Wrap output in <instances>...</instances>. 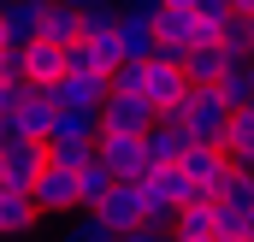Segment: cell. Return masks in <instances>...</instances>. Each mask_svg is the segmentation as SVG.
I'll use <instances>...</instances> for the list:
<instances>
[{
  "instance_id": "ba28073f",
  "label": "cell",
  "mask_w": 254,
  "mask_h": 242,
  "mask_svg": "<svg viewBox=\"0 0 254 242\" xmlns=\"http://www.w3.org/2000/svg\"><path fill=\"white\" fill-rule=\"evenodd\" d=\"M48 6L54 0H0V30H6V48H30L48 24Z\"/></svg>"
},
{
  "instance_id": "83f0119b",
  "label": "cell",
  "mask_w": 254,
  "mask_h": 242,
  "mask_svg": "<svg viewBox=\"0 0 254 242\" xmlns=\"http://www.w3.org/2000/svg\"><path fill=\"white\" fill-rule=\"evenodd\" d=\"M243 242H254V237H243Z\"/></svg>"
},
{
  "instance_id": "484cf974",
  "label": "cell",
  "mask_w": 254,
  "mask_h": 242,
  "mask_svg": "<svg viewBox=\"0 0 254 242\" xmlns=\"http://www.w3.org/2000/svg\"><path fill=\"white\" fill-rule=\"evenodd\" d=\"M95 242H119V237H95Z\"/></svg>"
},
{
  "instance_id": "ffe728a7",
  "label": "cell",
  "mask_w": 254,
  "mask_h": 242,
  "mask_svg": "<svg viewBox=\"0 0 254 242\" xmlns=\"http://www.w3.org/2000/svg\"><path fill=\"white\" fill-rule=\"evenodd\" d=\"M42 36H48V42H60V48H71V42L83 36V24H77V12H71V6H60V0H54V6H48Z\"/></svg>"
},
{
  "instance_id": "44dd1931",
  "label": "cell",
  "mask_w": 254,
  "mask_h": 242,
  "mask_svg": "<svg viewBox=\"0 0 254 242\" xmlns=\"http://www.w3.org/2000/svg\"><path fill=\"white\" fill-rule=\"evenodd\" d=\"M30 89H36V83H0V119H12V113L30 101Z\"/></svg>"
},
{
  "instance_id": "3957f363",
  "label": "cell",
  "mask_w": 254,
  "mask_h": 242,
  "mask_svg": "<svg viewBox=\"0 0 254 242\" xmlns=\"http://www.w3.org/2000/svg\"><path fill=\"white\" fill-rule=\"evenodd\" d=\"M142 148H148L154 166H178L195 148V136H190V124L178 119V107H160V113H154V124L142 130Z\"/></svg>"
},
{
  "instance_id": "cb8c5ba5",
  "label": "cell",
  "mask_w": 254,
  "mask_h": 242,
  "mask_svg": "<svg viewBox=\"0 0 254 242\" xmlns=\"http://www.w3.org/2000/svg\"><path fill=\"white\" fill-rule=\"evenodd\" d=\"M243 60H249V65H254V30H249V48H243Z\"/></svg>"
},
{
  "instance_id": "5b68a950",
  "label": "cell",
  "mask_w": 254,
  "mask_h": 242,
  "mask_svg": "<svg viewBox=\"0 0 254 242\" xmlns=\"http://www.w3.org/2000/svg\"><path fill=\"white\" fill-rule=\"evenodd\" d=\"M95 154L113 166V178H119V183H136L148 166H154V160H148V148H142V136H130V130H101Z\"/></svg>"
},
{
  "instance_id": "5bb4252c",
  "label": "cell",
  "mask_w": 254,
  "mask_h": 242,
  "mask_svg": "<svg viewBox=\"0 0 254 242\" xmlns=\"http://www.w3.org/2000/svg\"><path fill=\"white\" fill-rule=\"evenodd\" d=\"M231 65H237V54H231L225 42H201V48L184 54V77H190V83H219Z\"/></svg>"
},
{
  "instance_id": "603a6c76",
  "label": "cell",
  "mask_w": 254,
  "mask_h": 242,
  "mask_svg": "<svg viewBox=\"0 0 254 242\" xmlns=\"http://www.w3.org/2000/svg\"><path fill=\"white\" fill-rule=\"evenodd\" d=\"M231 12H243V18H254V0H231Z\"/></svg>"
},
{
  "instance_id": "7c38bea8",
  "label": "cell",
  "mask_w": 254,
  "mask_h": 242,
  "mask_svg": "<svg viewBox=\"0 0 254 242\" xmlns=\"http://www.w3.org/2000/svg\"><path fill=\"white\" fill-rule=\"evenodd\" d=\"M178 172H184V178H190L195 189H201V195H213L219 183L231 178V160H225V148H207V142H195L190 154L178 160Z\"/></svg>"
},
{
  "instance_id": "6da1fadb",
  "label": "cell",
  "mask_w": 254,
  "mask_h": 242,
  "mask_svg": "<svg viewBox=\"0 0 254 242\" xmlns=\"http://www.w3.org/2000/svg\"><path fill=\"white\" fill-rule=\"evenodd\" d=\"M213 36H219V24H207L195 6H160L154 12V60L184 65V54L201 48V42H213Z\"/></svg>"
},
{
  "instance_id": "9c48e42d",
  "label": "cell",
  "mask_w": 254,
  "mask_h": 242,
  "mask_svg": "<svg viewBox=\"0 0 254 242\" xmlns=\"http://www.w3.org/2000/svg\"><path fill=\"white\" fill-rule=\"evenodd\" d=\"M0 166H6V183L12 189H30V183L48 172V142H0Z\"/></svg>"
},
{
  "instance_id": "52a82bcc",
  "label": "cell",
  "mask_w": 254,
  "mask_h": 242,
  "mask_svg": "<svg viewBox=\"0 0 254 242\" xmlns=\"http://www.w3.org/2000/svg\"><path fill=\"white\" fill-rule=\"evenodd\" d=\"M184 89H190L184 65H172V60H142V83H136V95H142L154 113H160V107H178Z\"/></svg>"
},
{
  "instance_id": "2e32d148",
  "label": "cell",
  "mask_w": 254,
  "mask_h": 242,
  "mask_svg": "<svg viewBox=\"0 0 254 242\" xmlns=\"http://www.w3.org/2000/svg\"><path fill=\"white\" fill-rule=\"evenodd\" d=\"M113 183H119V178H113V166H107L101 154H89V160L77 166V207H83V213H89V207H101Z\"/></svg>"
},
{
  "instance_id": "d4e9b609",
  "label": "cell",
  "mask_w": 254,
  "mask_h": 242,
  "mask_svg": "<svg viewBox=\"0 0 254 242\" xmlns=\"http://www.w3.org/2000/svg\"><path fill=\"white\" fill-rule=\"evenodd\" d=\"M160 6H195V0H160Z\"/></svg>"
},
{
  "instance_id": "30bf717a",
  "label": "cell",
  "mask_w": 254,
  "mask_h": 242,
  "mask_svg": "<svg viewBox=\"0 0 254 242\" xmlns=\"http://www.w3.org/2000/svg\"><path fill=\"white\" fill-rule=\"evenodd\" d=\"M148 124H154V107H148L142 95L107 89V101H101V130H130V136H142Z\"/></svg>"
},
{
  "instance_id": "7402d4cb",
  "label": "cell",
  "mask_w": 254,
  "mask_h": 242,
  "mask_svg": "<svg viewBox=\"0 0 254 242\" xmlns=\"http://www.w3.org/2000/svg\"><path fill=\"white\" fill-rule=\"evenodd\" d=\"M119 242H178V237H172V225H136V231H125Z\"/></svg>"
},
{
  "instance_id": "9a60e30c",
  "label": "cell",
  "mask_w": 254,
  "mask_h": 242,
  "mask_svg": "<svg viewBox=\"0 0 254 242\" xmlns=\"http://www.w3.org/2000/svg\"><path fill=\"white\" fill-rule=\"evenodd\" d=\"M18 54H24V83H54V77H65V48L48 42V36H36Z\"/></svg>"
},
{
  "instance_id": "4fadbf2b",
  "label": "cell",
  "mask_w": 254,
  "mask_h": 242,
  "mask_svg": "<svg viewBox=\"0 0 254 242\" xmlns=\"http://www.w3.org/2000/svg\"><path fill=\"white\" fill-rule=\"evenodd\" d=\"M172 237L178 242H219V207H213V195L184 201V207L172 213Z\"/></svg>"
},
{
  "instance_id": "4316f807",
  "label": "cell",
  "mask_w": 254,
  "mask_h": 242,
  "mask_svg": "<svg viewBox=\"0 0 254 242\" xmlns=\"http://www.w3.org/2000/svg\"><path fill=\"white\" fill-rule=\"evenodd\" d=\"M0 183H6V166H0Z\"/></svg>"
},
{
  "instance_id": "277c9868",
  "label": "cell",
  "mask_w": 254,
  "mask_h": 242,
  "mask_svg": "<svg viewBox=\"0 0 254 242\" xmlns=\"http://www.w3.org/2000/svg\"><path fill=\"white\" fill-rule=\"evenodd\" d=\"M30 201H36V213H42V219H71V213H83V207H77V172L48 166L42 178L30 183Z\"/></svg>"
},
{
  "instance_id": "d6986e66",
  "label": "cell",
  "mask_w": 254,
  "mask_h": 242,
  "mask_svg": "<svg viewBox=\"0 0 254 242\" xmlns=\"http://www.w3.org/2000/svg\"><path fill=\"white\" fill-rule=\"evenodd\" d=\"M213 207L219 213H254V172H231L213 189Z\"/></svg>"
},
{
  "instance_id": "ac0fdd59",
  "label": "cell",
  "mask_w": 254,
  "mask_h": 242,
  "mask_svg": "<svg viewBox=\"0 0 254 242\" xmlns=\"http://www.w3.org/2000/svg\"><path fill=\"white\" fill-rule=\"evenodd\" d=\"M213 89L225 95V107H231V113H249V107H254V65L237 60L225 77H219V83H213Z\"/></svg>"
},
{
  "instance_id": "8992f818",
  "label": "cell",
  "mask_w": 254,
  "mask_h": 242,
  "mask_svg": "<svg viewBox=\"0 0 254 242\" xmlns=\"http://www.w3.org/2000/svg\"><path fill=\"white\" fill-rule=\"evenodd\" d=\"M95 219H101V231L107 237H125V231H136V225H148V213H142V189L136 183H113L107 189V201L101 207H89Z\"/></svg>"
},
{
  "instance_id": "7a4b0ae2",
  "label": "cell",
  "mask_w": 254,
  "mask_h": 242,
  "mask_svg": "<svg viewBox=\"0 0 254 242\" xmlns=\"http://www.w3.org/2000/svg\"><path fill=\"white\" fill-rule=\"evenodd\" d=\"M178 119L190 124V136H195V142H207V148H225L231 107H225V95H219L213 83H190V89H184V101H178Z\"/></svg>"
},
{
  "instance_id": "e0dca14e",
  "label": "cell",
  "mask_w": 254,
  "mask_h": 242,
  "mask_svg": "<svg viewBox=\"0 0 254 242\" xmlns=\"http://www.w3.org/2000/svg\"><path fill=\"white\" fill-rule=\"evenodd\" d=\"M119 60H154V18H119Z\"/></svg>"
},
{
  "instance_id": "8fae6325",
  "label": "cell",
  "mask_w": 254,
  "mask_h": 242,
  "mask_svg": "<svg viewBox=\"0 0 254 242\" xmlns=\"http://www.w3.org/2000/svg\"><path fill=\"white\" fill-rule=\"evenodd\" d=\"M36 201H30V189H12V183H0V242H30L36 231Z\"/></svg>"
}]
</instances>
